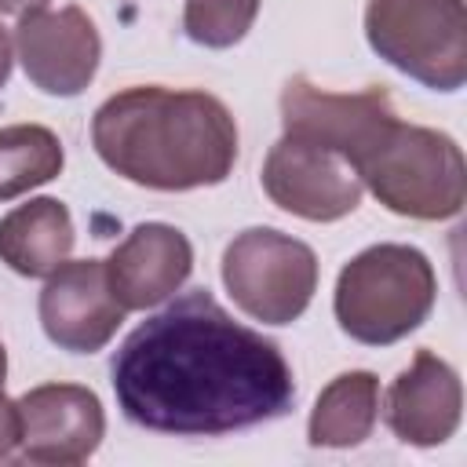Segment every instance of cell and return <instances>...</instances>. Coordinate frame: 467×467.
Instances as JSON below:
<instances>
[{
  "label": "cell",
  "instance_id": "6da1fadb",
  "mask_svg": "<svg viewBox=\"0 0 467 467\" xmlns=\"http://www.w3.org/2000/svg\"><path fill=\"white\" fill-rule=\"evenodd\" d=\"M109 376L135 427L175 438L248 431L296 405L281 347L234 321L208 288L146 317L113 354Z\"/></svg>",
  "mask_w": 467,
  "mask_h": 467
},
{
  "label": "cell",
  "instance_id": "7a4b0ae2",
  "mask_svg": "<svg viewBox=\"0 0 467 467\" xmlns=\"http://www.w3.org/2000/svg\"><path fill=\"white\" fill-rule=\"evenodd\" d=\"M99 161L120 179L182 193L219 186L237 164V124L208 91L139 84L109 95L91 117Z\"/></svg>",
  "mask_w": 467,
  "mask_h": 467
},
{
  "label": "cell",
  "instance_id": "3957f363",
  "mask_svg": "<svg viewBox=\"0 0 467 467\" xmlns=\"http://www.w3.org/2000/svg\"><path fill=\"white\" fill-rule=\"evenodd\" d=\"M361 186L405 219H452L467 201V164L452 135L423 124H405L398 113L379 124L354 161Z\"/></svg>",
  "mask_w": 467,
  "mask_h": 467
},
{
  "label": "cell",
  "instance_id": "277c9868",
  "mask_svg": "<svg viewBox=\"0 0 467 467\" xmlns=\"http://www.w3.org/2000/svg\"><path fill=\"white\" fill-rule=\"evenodd\" d=\"M438 299L431 259L412 244H372L336 277L339 328L365 347H390L416 332Z\"/></svg>",
  "mask_w": 467,
  "mask_h": 467
},
{
  "label": "cell",
  "instance_id": "5b68a950",
  "mask_svg": "<svg viewBox=\"0 0 467 467\" xmlns=\"http://www.w3.org/2000/svg\"><path fill=\"white\" fill-rule=\"evenodd\" d=\"M368 47L431 91H460L467 80L463 0H368Z\"/></svg>",
  "mask_w": 467,
  "mask_h": 467
},
{
  "label": "cell",
  "instance_id": "8992f818",
  "mask_svg": "<svg viewBox=\"0 0 467 467\" xmlns=\"http://www.w3.org/2000/svg\"><path fill=\"white\" fill-rule=\"evenodd\" d=\"M223 285L248 317L263 325H292L317 292V255L292 234L252 226L226 244Z\"/></svg>",
  "mask_w": 467,
  "mask_h": 467
},
{
  "label": "cell",
  "instance_id": "52a82bcc",
  "mask_svg": "<svg viewBox=\"0 0 467 467\" xmlns=\"http://www.w3.org/2000/svg\"><path fill=\"white\" fill-rule=\"evenodd\" d=\"M263 190L266 197L306 223H336L361 204L358 171L328 146L281 135L263 161Z\"/></svg>",
  "mask_w": 467,
  "mask_h": 467
},
{
  "label": "cell",
  "instance_id": "ba28073f",
  "mask_svg": "<svg viewBox=\"0 0 467 467\" xmlns=\"http://www.w3.org/2000/svg\"><path fill=\"white\" fill-rule=\"evenodd\" d=\"M15 51L33 88H40L44 95L73 99L95 80L102 40L95 22L77 4H69L58 11L40 7L18 15Z\"/></svg>",
  "mask_w": 467,
  "mask_h": 467
},
{
  "label": "cell",
  "instance_id": "9c48e42d",
  "mask_svg": "<svg viewBox=\"0 0 467 467\" xmlns=\"http://www.w3.org/2000/svg\"><path fill=\"white\" fill-rule=\"evenodd\" d=\"M18 449L29 463L73 467L95 456L106 438V412L95 390L80 383H40L18 401Z\"/></svg>",
  "mask_w": 467,
  "mask_h": 467
},
{
  "label": "cell",
  "instance_id": "30bf717a",
  "mask_svg": "<svg viewBox=\"0 0 467 467\" xmlns=\"http://www.w3.org/2000/svg\"><path fill=\"white\" fill-rule=\"evenodd\" d=\"M36 310L47 339L69 354L102 350L128 314L109 292L106 259H66L47 274Z\"/></svg>",
  "mask_w": 467,
  "mask_h": 467
},
{
  "label": "cell",
  "instance_id": "8fae6325",
  "mask_svg": "<svg viewBox=\"0 0 467 467\" xmlns=\"http://www.w3.org/2000/svg\"><path fill=\"white\" fill-rule=\"evenodd\" d=\"M193 270V244L179 226L139 223L106 259L109 292L124 310H150L171 299Z\"/></svg>",
  "mask_w": 467,
  "mask_h": 467
},
{
  "label": "cell",
  "instance_id": "7c38bea8",
  "mask_svg": "<svg viewBox=\"0 0 467 467\" xmlns=\"http://www.w3.org/2000/svg\"><path fill=\"white\" fill-rule=\"evenodd\" d=\"M387 427L398 441L434 449L449 441L460 427L463 387L456 368L434 350H416L412 365L398 372L387 390Z\"/></svg>",
  "mask_w": 467,
  "mask_h": 467
},
{
  "label": "cell",
  "instance_id": "4fadbf2b",
  "mask_svg": "<svg viewBox=\"0 0 467 467\" xmlns=\"http://www.w3.org/2000/svg\"><path fill=\"white\" fill-rule=\"evenodd\" d=\"M73 215L55 197H33L0 219V263L22 277H47L73 252Z\"/></svg>",
  "mask_w": 467,
  "mask_h": 467
},
{
  "label": "cell",
  "instance_id": "5bb4252c",
  "mask_svg": "<svg viewBox=\"0 0 467 467\" xmlns=\"http://www.w3.org/2000/svg\"><path fill=\"white\" fill-rule=\"evenodd\" d=\"M379 420V379L365 368L339 372L314 401L306 441L314 449H354Z\"/></svg>",
  "mask_w": 467,
  "mask_h": 467
},
{
  "label": "cell",
  "instance_id": "9a60e30c",
  "mask_svg": "<svg viewBox=\"0 0 467 467\" xmlns=\"http://www.w3.org/2000/svg\"><path fill=\"white\" fill-rule=\"evenodd\" d=\"M66 164L62 142L44 124L0 128V201H15L33 186L58 179Z\"/></svg>",
  "mask_w": 467,
  "mask_h": 467
},
{
  "label": "cell",
  "instance_id": "2e32d148",
  "mask_svg": "<svg viewBox=\"0 0 467 467\" xmlns=\"http://www.w3.org/2000/svg\"><path fill=\"white\" fill-rule=\"evenodd\" d=\"M263 0H186L182 29L193 44L223 51L248 36Z\"/></svg>",
  "mask_w": 467,
  "mask_h": 467
},
{
  "label": "cell",
  "instance_id": "e0dca14e",
  "mask_svg": "<svg viewBox=\"0 0 467 467\" xmlns=\"http://www.w3.org/2000/svg\"><path fill=\"white\" fill-rule=\"evenodd\" d=\"M18 438H22V420H18V405L4 394V387H0V460H7L11 452H15V445H18Z\"/></svg>",
  "mask_w": 467,
  "mask_h": 467
},
{
  "label": "cell",
  "instance_id": "ac0fdd59",
  "mask_svg": "<svg viewBox=\"0 0 467 467\" xmlns=\"http://www.w3.org/2000/svg\"><path fill=\"white\" fill-rule=\"evenodd\" d=\"M11 62H15V55H11V36H7V29L0 26V88H4L7 77H11Z\"/></svg>",
  "mask_w": 467,
  "mask_h": 467
},
{
  "label": "cell",
  "instance_id": "d6986e66",
  "mask_svg": "<svg viewBox=\"0 0 467 467\" xmlns=\"http://www.w3.org/2000/svg\"><path fill=\"white\" fill-rule=\"evenodd\" d=\"M40 7H47V0H0V15H26Z\"/></svg>",
  "mask_w": 467,
  "mask_h": 467
},
{
  "label": "cell",
  "instance_id": "ffe728a7",
  "mask_svg": "<svg viewBox=\"0 0 467 467\" xmlns=\"http://www.w3.org/2000/svg\"><path fill=\"white\" fill-rule=\"evenodd\" d=\"M4 376H7V350H4V343H0V387H4Z\"/></svg>",
  "mask_w": 467,
  "mask_h": 467
}]
</instances>
